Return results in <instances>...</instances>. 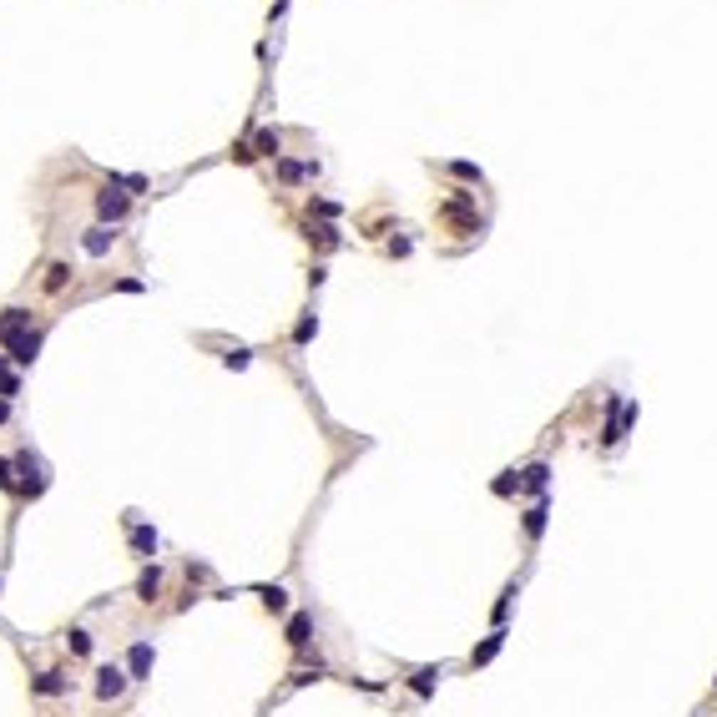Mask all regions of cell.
I'll use <instances>...</instances> for the list:
<instances>
[{
    "label": "cell",
    "instance_id": "6da1fadb",
    "mask_svg": "<svg viewBox=\"0 0 717 717\" xmlns=\"http://www.w3.org/2000/svg\"><path fill=\"white\" fill-rule=\"evenodd\" d=\"M439 223H445L450 233H460V238H480L485 233V212L475 207V192L455 187L445 202H439Z\"/></svg>",
    "mask_w": 717,
    "mask_h": 717
},
{
    "label": "cell",
    "instance_id": "7a4b0ae2",
    "mask_svg": "<svg viewBox=\"0 0 717 717\" xmlns=\"http://www.w3.org/2000/svg\"><path fill=\"white\" fill-rule=\"evenodd\" d=\"M637 399H622V394H606V424H601V450H617L627 429H637Z\"/></svg>",
    "mask_w": 717,
    "mask_h": 717
},
{
    "label": "cell",
    "instance_id": "3957f363",
    "mask_svg": "<svg viewBox=\"0 0 717 717\" xmlns=\"http://www.w3.org/2000/svg\"><path fill=\"white\" fill-rule=\"evenodd\" d=\"M506 642H511V627H490V632L480 637V647L465 656V667H470V672H475V667H490V661L506 651Z\"/></svg>",
    "mask_w": 717,
    "mask_h": 717
},
{
    "label": "cell",
    "instance_id": "277c9868",
    "mask_svg": "<svg viewBox=\"0 0 717 717\" xmlns=\"http://www.w3.org/2000/svg\"><path fill=\"white\" fill-rule=\"evenodd\" d=\"M545 525H550V495H540V501H530V506L520 511V535H525V545H540Z\"/></svg>",
    "mask_w": 717,
    "mask_h": 717
},
{
    "label": "cell",
    "instance_id": "5b68a950",
    "mask_svg": "<svg viewBox=\"0 0 717 717\" xmlns=\"http://www.w3.org/2000/svg\"><path fill=\"white\" fill-rule=\"evenodd\" d=\"M439 677H445V661H429V667H414V672L404 677V687H409L419 702H429V697H434V687H439Z\"/></svg>",
    "mask_w": 717,
    "mask_h": 717
},
{
    "label": "cell",
    "instance_id": "8992f818",
    "mask_svg": "<svg viewBox=\"0 0 717 717\" xmlns=\"http://www.w3.org/2000/svg\"><path fill=\"white\" fill-rule=\"evenodd\" d=\"M16 470H21V495L26 501H36V495L46 490V465L36 455H16Z\"/></svg>",
    "mask_w": 717,
    "mask_h": 717
},
{
    "label": "cell",
    "instance_id": "52a82bcc",
    "mask_svg": "<svg viewBox=\"0 0 717 717\" xmlns=\"http://www.w3.org/2000/svg\"><path fill=\"white\" fill-rule=\"evenodd\" d=\"M515 495H535V501H540V495H550V465L545 460H530L525 470H520V490Z\"/></svg>",
    "mask_w": 717,
    "mask_h": 717
},
{
    "label": "cell",
    "instance_id": "ba28073f",
    "mask_svg": "<svg viewBox=\"0 0 717 717\" xmlns=\"http://www.w3.org/2000/svg\"><path fill=\"white\" fill-rule=\"evenodd\" d=\"M127 682H132L127 667H101V672H96V697H101V702H117V697L127 692Z\"/></svg>",
    "mask_w": 717,
    "mask_h": 717
},
{
    "label": "cell",
    "instance_id": "9c48e42d",
    "mask_svg": "<svg viewBox=\"0 0 717 717\" xmlns=\"http://www.w3.org/2000/svg\"><path fill=\"white\" fill-rule=\"evenodd\" d=\"M515 601H520V576L501 586V601L490 606V627H511V612H515Z\"/></svg>",
    "mask_w": 717,
    "mask_h": 717
},
{
    "label": "cell",
    "instance_id": "30bf717a",
    "mask_svg": "<svg viewBox=\"0 0 717 717\" xmlns=\"http://www.w3.org/2000/svg\"><path fill=\"white\" fill-rule=\"evenodd\" d=\"M0 349H6V354H11V359H16L21 369H26V364H31V359L41 354V334H36V328H26V334L6 339V344H0Z\"/></svg>",
    "mask_w": 717,
    "mask_h": 717
},
{
    "label": "cell",
    "instance_id": "8fae6325",
    "mask_svg": "<svg viewBox=\"0 0 717 717\" xmlns=\"http://www.w3.org/2000/svg\"><path fill=\"white\" fill-rule=\"evenodd\" d=\"M283 632H288V647H293V651H308V642H313V612H293Z\"/></svg>",
    "mask_w": 717,
    "mask_h": 717
},
{
    "label": "cell",
    "instance_id": "7c38bea8",
    "mask_svg": "<svg viewBox=\"0 0 717 717\" xmlns=\"http://www.w3.org/2000/svg\"><path fill=\"white\" fill-rule=\"evenodd\" d=\"M152 661H157V651H152V642H137V647L127 651V677H132V682H142V677H152Z\"/></svg>",
    "mask_w": 717,
    "mask_h": 717
},
{
    "label": "cell",
    "instance_id": "4fadbf2b",
    "mask_svg": "<svg viewBox=\"0 0 717 717\" xmlns=\"http://www.w3.org/2000/svg\"><path fill=\"white\" fill-rule=\"evenodd\" d=\"M278 177H283L288 187H298V182L318 177V162H293V157H278Z\"/></svg>",
    "mask_w": 717,
    "mask_h": 717
},
{
    "label": "cell",
    "instance_id": "5bb4252c",
    "mask_svg": "<svg viewBox=\"0 0 717 717\" xmlns=\"http://www.w3.org/2000/svg\"><path fill=\"white\" fill-rule=\"evenodd\" d=\"M96 217H101V223H122V217H127V197L122 192H96Z\"/></svg>",
    "mask_w": 717,
    "mask_h": 717
},
{
    "label": "cell",
    "instance_id": "9a60e30c",
    "mask_svg": "<svg viewBox=\"0 0 717 717\" xmlns=\"http://www.w3.org/2000/svg\"><path fill=\"white\" fill-rule=\"evenodd\" d=\"M26 328H31V308H6V313H0V344L26 334Z\"/></svg>",
    "mask_w": 717,
    "mask_h": 717
},
{
    "label": "cell",
    "instance_id": "2e32d148",
    "mask_svg": "<svg viewBox=\"0 0 717 717\" xmlns=\"http://www.w3.org/2000/svg\"><path fill=\"white\" fill-rule=\"evenodd\" d=\"M253 152H258V157H273V162H278V157H283V132H278V127H263V132L253 137Z\"/></svg>",
    "mask_w": 717,
    "mask_h": 717
},
{
    "label": "cell",
    "instance_id": "e0dca14e",
    "mask_svg": "<svg viewBox=\"0 0 717 717\" xmlns=\"http://www.w3.org/2000/svg\"><path fill=\"white\" fill-rule=\"evenodd\" d=\"M137 601H162V566H147L142 576H137Z\"/></svg>",
    "mask_w": 717,
    "mask_h": 717
},
{
    "label": "cell",
    "instance_id": "ac0fdd59",
    "mask_svg": "<svg viewBox=\"0 0 717 717\" xmlns=\"http://www.w3.org/2000/svg\"><path fill=\"white\" fill-rule=\"evenodd\" d=\"M132 550H137V561H152V550H157V530L132 520Z\"/></svg>",
    "mask_w": 717,
    "mask_h": 717
},
{
    "label": "cell",
    "instance_id": "d6986e66",
    "mask_svg": "<svg viewBox=\"0 0 717 717\" xmlns=\"http://www.w3.org/2000/svg\"><path fill=\"white\" fill-rule=\"evenodd\" d=\"M258 596H263V606H268L273 617H288V591H283L278 581H273V586H258Z\"/></svg>",
    "mask_w": 717,
    "mask_h": 717
},
{
    "label": "cell",
    "instance_id": "ffe728a7",
    "mask_svg": "<svg viewBox=\"0 0 717 717\" xmlns=\"http://www.w3.org/2000/svg\"><path fill=\"white\" fill-rule=\"evenodd\" d=\"M31 687H36L41 697H61V692H66L71 682H66L61 672H41V677H31Z\"/></svg>",
    "mask_w": 717,
    "mask_h": 717
},
{
    "label": "cell",
    "instance_id": "44dd1931",
    "mask_svg": "<svg viewBox=\"0 0 717 717\" xmlns=\"http://www.w3.org/2000/svg\"><path fill=\"white\" fill-rule=\"evenodd\" d=\"M112 243H117V233H112V228H106V223L86 233V253H91V258H101V253H106V248H112Z\"/></svg>",
    "mask_w": 717,
    "mask_h": 717
},
{
    "label": "cell",
    "instance_id": "7402d4cb",
    "mask_svg": "<svg viewBox=\"0 0 717 717\" xmlns=\"http://www.w3.org/2000/svg\"><path fill=\"white\" fill-rule=\"evenodd\" d=\"M66 278H71V263H51V268H46V293H61Z\"/></svg>",
    "mask_w": 717,
    "mask_h": 717
},
{
    "label": "cell",
    "instance_id": "603a6c76",
    "mask_svg": "<svg viewBox=\"0 0 717 717\" xmlns=\"http://www.w3.org/2000/svg\"><path fill=\"white\" fill-rule=\"evenodd\" d=\"M66 647H71V656H91V632H81V627H71V637H66Z\"/></svg>",
    "mask_w": 717,
    "mask_h": 717
},
{
    "label": "cell",
    "instance_id": "cb8c5ba5",
    "mask_svg": "<svg viewBox=\"0 0 717 717\" xmlns=\"http://www.w3.org/2000/svg\"><path fill=\"white\" fill-rule=\"evenodd\" d=\"M308 243H318V248H339L344 238H339V228H328V223H318V228L308 233Z\"/></svg>",
    "mask_w": 717,
    "mask_h": 717
},
{
    "label": "cell",
    "instance_id": "d4e9b609",
    "mask_svg": "<svg viewBox=\"0 0 717 717\" xmlns=\"http://www.w3.org/2000/svg\"><path fill=\"white\" fill-rule=\"evenodd\" d=\"M0 490H6V495H21V480H16V460H0Z\"/></svg>",
    "mask_w": 717,
    "mask_h": 717
},
{
    "label": "cell",
    "instance_id": "484cf974",
    "mask_svg": "<svg viewBox=\"0 0 717 717\" xmlns=\"http://www.w3.org/2000/svg\"><path fill=\"white\" fill-rule=\"evenodd\" d=\"M450 172H455V177H460V182H475V187H480V182H485V172H480V167H475V162H450Z\"/></svg>",
    "mask_w": 717,
    "mask_h": 717
},
{
    "label": "cell",
    "instance_id": "4316f807",
    "mask_svg": "<svg viewBox=\"0 0 717 717\" xmlns=\"http://www.w3.org/2000/svg\"><path fill=\"white\" fill-rule=\"evenodd\" d=\"M313 334H318V318H313V313H308V318H298V328H293V344H298V349H303V344H308V339H313Z\"/></svg>",
    "mask_w": 717,
    "mask_h": 717
},
{
    "label": "cell",
    "instance_id": "83f0119b",
    "mask_svg": "<svg viewBox=\"0 0 717 717\" xmlns=\"http://www.w3.org/2000/svg\"><path fill=\"white\" fill-rule=\"evenodd\" d=\"M112 187H132V192H147V177H127V172H112Z\"/></svg>",
    "mask_w": 717,
    "mask_h": 717
},
{
    "label": "cell",
    "instance_id": "f1b7e54d",
    "mask_svg": "<svg viewBox=\"0 0 717 717\" xmlns=\"http://www.w3.org/2000/svg\"><path fill=\"white\" fill-rule=\"evenodd\" d=\"M308 212H318V217H339V202H328V197H313V202H308Z\"/></svg>",
    "mask_w": 717,
    "mask_h": 717
},
{
    "label": "cell",
    "instance_id": "f546056e",
    "mask_svg": "<svg viewBox=\"0 0 717 717\" xmlns=\"http://www.w3.org/2000/svg\"><path fill=\"white\" fill-rule=\"evenodd\" d=\"M223 364H228V369H248L253 354H248V349H233V354H223Z\"/></svg>",
    "mask_w": 717,
    "mask_h": 717
},
{
    "label": "cell",
    "instance_id": "4dcf8cb0",
    "mask_svg": "<svg viewBox=\"0 0 717 717\" xmlns=\"http://www.w3.org/2000/svg\"><path fill=\"white\" fill-rule=\"evenodd\" d=\"M16 389H21V379H16V374H11V369H0V394H6V399H11V394H16Z\"/></svg>",
    "mask_w": 717,
    "mask_h": 717
},
{
    "label": "cell",
    "instance_id": "1f68e13d",
    "mask_svg": "<svg viewBox=\"0 0 717 717\" xmlns=\"http://www.w3.org/2000/svg\"><path fill=\"white\" fill-rule=\"evenodd\" d=\"M253 157H258V152H253V142H238V147H233V162H243V167H248Z\"/></svg>",
    "mask_w": 717,
    "mask_h": 717
},
{
    "label": "cell",
    "instance_id": "d6a6232c",
    "mask_svg": "<svg viewBox=\"0 0 717 717\" xmlns=\"http://www.w3.org/2000/svg\"><path fill=\"white\" fill-rule=\"evenodd\" d=\"M409 248H414L409 238H389V258H409Z\"/></svg>",
    "mask_w": 717,
    "mask_h": 717
},
{
    "label": "cell",
    "instance_id": "836d02e7",
    "mask_svg": "<svg viewBox=\"0 0 717 717\" xmlns=\"http://www.w3.org/2000/svg\"><path fill=\"white\" fill-rule=\"evenodd\" d=\"M712 692H717V677H712Z\"/></svg>",
    "mask_w": 717,
    "mask_h": 717
}]
</instances>
